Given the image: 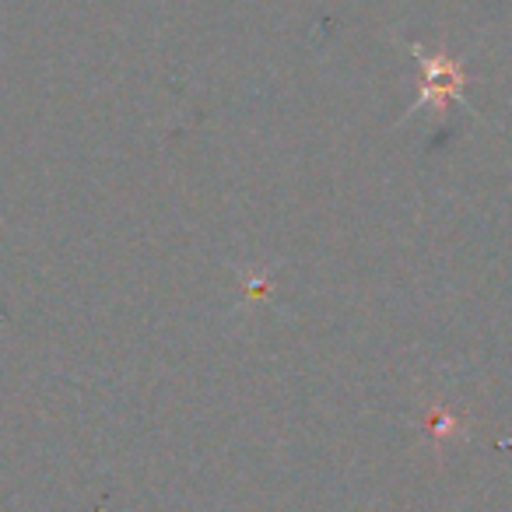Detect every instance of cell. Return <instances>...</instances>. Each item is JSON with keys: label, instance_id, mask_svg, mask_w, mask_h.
Segmentation results:
<instances>
[{"label": "cell", "instance_id": "6da1fadb", "mask_svg": "<svg viewBox=\"0 0 512 512\" xmlns=\"http://www.w3.org/2000/svg\"><path fill=\"white\" fill-rule=\"evenodd\" d=\"M425 67V85H421V99L414 106V113L425 106L435 109H446V102H463V85H467V74L456 60L439 57V53H425V50H414Z\"/></svg>", "mask_w": 512, "mask_h": 512}]
</instances>
